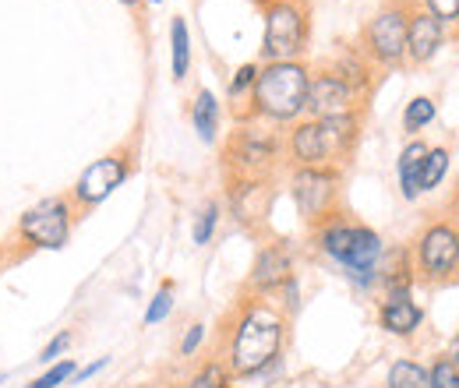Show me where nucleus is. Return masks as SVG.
I'll return each mask as SVG.
<instances>
[{
	"instance_id": "3",
	"label": "nucleus",
	"mask_w": 459,
	"mask_h": 388,
	"mask_svg": "<svg viewBox=\"0 0 459 388\" xmlns=\"http://www.w3.org/2000/svg\"><path fill=\"white\" fill-rule=\"evenodd\" d=\"M307 78H311V64L307 60H276V64H262L255 89H251V103L244 120H265V124H293L304 116L307 103Z\"/></svg>"
},
{
	"instance_id": "26",
	"label": "nucleus",
	"mask_w": 459,
	"mask_h": 388,
	"mask_svg": "<svg viewBox=\"0 0 459 388\" xmlns=\"http://www.w3.org/2000/svg\"><path fill=\"white\" fill-rule=\"evenodd\" d=\"M428 388H459V367L446 357L438 353L428 367Z\"/></svg>"
},
{
	"instance_id": "29",
	"label": "nucleus",
	"mask_w": 459,
	"mask_h": 388,
	"mask_svg": "<svg viewBox=\"0 0 459 388\" xmlns=\"http://www.w3.org/2000/svg\"><path fill=\"white\" fill-rule=\"evenodd\" d=\"M273 300H276V307L290 318V315L300 307V282H297V276H290L287 282L276 289V297H273Z\"/></svg>"
},
{
	"instance_id": "15",
	"label": "nucleus",
	"mask_w": 459,
	"mask_h": 388,
	"mask_svg": "<svg viewBox=\"0 0 459 388\" xmlns=\"http://www.w3.org/2000/svg\"><path fill=\"white\" fill-rule=\"evenodd\" d=\"M325 67H333L340 78H343L346 85L368 103L371 99V92H375V85H378V78H382V71L368 60V56L360 54V47L357 43H340L336 47V54L329 56V60H322Z\"/></svg>"
},
{
	"instance_id": "7",
	"label": "nucleus",
	"mask_w": 459,
	"mask_h": 388,
	"mask_svg": "<svg viewBox=\"0 0 459 388\" xmlns=\"http://www.w3.org/2000/svg\"><path fill=\"white\" fill-rule=\"evenodd\" d=\"M410 262H413V276L417 282L428 286H446L459 279V237L453 216H438L431 220L413 240L410 247Z\"/></svg>"
},
{
	"instance_id": "34",
	"label": "nucleus",
	"mask_w": 459,
	"mask_h": 388,
	"mask_svg": "<svg viewBox=\"0 0 459 388\" xmlns=\"http://www.w3.org/2000/svg\"><path fill=\"white\" fill-rule=\"evenodd\" d=\"M446 357H449V360H453V364H456V367H459V332L453 335V342H449V349H446Z\"/></svg>"
},
{
	"instance_id": "1",
	"label": "nucleus",
	"mask_w": 459,
	"mask_h": 388,
	"mask_svg": "<svg viewBox=\"0 0 459 388\" xmlns=\"http://www.w3.org/2000/svg\"><path fill=\"white\" fill-rule=\"evenodd\" d=\"M290 318L276 307L269 297H244L227 322L223 332V364L237 378H258L269 367L280 364L283 346H287Z\"/></svg>"
},
{
	"instance_id": "14",
	"label": "nucleus",
	"mask_w": 459,
	"mask_h": 388,
	"mask_svg": "<svg viewBox=\"0 0 459 388\" xmlns=\"http://www.w3.org/2000/svg\"><path fill=\"white\" fill-rule=\"evenodd\" d=\"M293 276V254L287 244H265L255 254L251 276H247V293L251 297H276V289Z\"/></svg>"
},
{
	"instance_id": "36",
	"label": "nucleus",
	"mask_w": 459,
	"mask_h": 388,
	"mask_svg": "<svg viewBox=\"0 0 459 388\" xmlns=\"http://www.w3.org/2000/svg\"><path fill=\"white\" fill-rule=\"evenodd\" d=\"M446 39H453V43H459V22L453 25V29H449V32H446Z\"/></svg>"
},
{
	"instance_id": "38",
	"label": "nucleus",
	"mask_w": 459,
	"mask_h": 388,
	"mask_svg": "<svg viewBox=\"0 0 459 388\" xmlns=\"http://www.w3.org/2000/svg\"><path fill=\"white\" fill-rule=\"evenodd\" d=\"M255 4H258V0H255Z\"/></svg>"
},
{
	"instance_id": "27",
	"label": "nucleus",
	"mask_w": 459,
	"mask_h": 388,
	"mask_svg": "<svg viewBox=\"0 0 459 388\" xmlns=\"http://www.w3.org/2000/svg\"><path fill=\"white\" fill-rule=\"evenodd\" d=\"M74 371H78V364L67 357V360H57V364H50L47 371H43V378H36L29 388H60L64 382H71L74 378Z\"/></svg>"
},
{
	"instance_id": "30",
	"label": "nucleus",
	"mask_w": 459,
	"mask_h": 388,
	"mask_svg": "<svg viewBox=\"0 0 459 388\" xmlns=\"http://www.w3.org/2000/svg\"><path fill=\"white\" fill-rule=\"evenodd\" d=\"M420 4H424L446 29H453L459 22V0H420Z\"/></svg>"
},
{
	"instance_id": "10",
	"label": "nucleus",
	"mask_w": 459,
	"mask_h": 388,
	"mask_svg": "<svg viewBox=\"0 0 459 388\" xmlns=\"http://www.w3.org/2000/svg\"><path fill=\"white\" fill-rule=\"evenodd\" d=\"M74 205L71 198H43L36 202L22 220H18V237L32 251H60L71 240V222H74Z\"/></svg>"
},
{
	"instance_id": "5",
	"label": "nucleus",
	"mask_w": 459,
	"mask_h": 388,
	"mask_svg": "<svg viewBox=\"0 0 459 388\" xmlns=\"http://www.w3.org/2000/svg\"><path fill=\"white\" fill-rule=\"evenodd\" d=\"M265 32H262V64L304 60L311 47V4L307 0H258Z\"/></svg>"
},
{
	"instance_id": "28",
	"label": "nucleus",
	"mask_w": 459,
	"mask_h": 388,
	"mask_svg": "<svg viewBox=\"0 0 459 388\" xmlns=\"http://www.w3.org/2000/svg\"><path fill=\"white\" fill-rule=\"evenodd\" d=\"M173 311V286H160V293L149 300V307H145V325H160V322H167Z\"/></svg>"
},
{
	"instance_id": "4",
	"label": "nucleus",
	"mask_w": 459,
	"mask_h": 388,
	"mask_svg": "<svg viewBox=\"0 0 459 388\" xmlns=\"http://www.w3.org/2000/svg\"><path fill=\"white\" fill-rule=\"evenodd\" d=\"M283 163V134L265 120H237L223 145L227 180H273Z\"/></svg>"
},
{
	"instance_id": "6",
	"label": "nucleus",
	"mask_w": 459,
	"mask_h": 388,
	"mask_svg": "<svg viewBox=\"0 0 459 388\" xmlns=\"http://www.w3.org/2000/svg\"><path fill=\"white\" fill-rule=\"evenodd\" d=\"M413 0H385L360 29L357 47L378 71L406 67V18Z\"/></svg>"
},
{
	"instance_id": "23",
	"label": "nucleus",
	"mask_w": 459,
	"mask_h": 388,
	"mask_svg": "<svg viewBox=\"0 0 459 388\" xmlns=\"http://www.w3.org/2000/svg\"><path fill=\"white\" fill-rule=\"evenodd\" d=\"M435 113H438V107H435L431 96H413V99L406 103V110H403V131H406L410 138H417V134L435 120Z\"/></svg>"
},
{
	"instance_id": "13",
	"label": "nucleus",
	"mask_w": 459,
	"mask_h": 388,
	"mask_svg": "<svg viewBox=\"0 0 459 388\" xmlns=\"http://www.w3.org/2000/svg\"><path fill=\"white\" fill-rule=\"evenodd\" d=\"M276 187L273 180H227V205L240 226H262L269 220Z\"/></svg>"
},
{
	"instance_id": "25",
	"label": "nucleus",
	"mask_w": 459,
	"mask_h": 388,
	"mask_svg": "<svg viewBox=\"0 0 459 388\" xmlns=\"http://www.w3.org/2000/svg\"><path fill=\"white\" fill-rule=\"evenodd\" d=\"M220 220H223V205H220V202H205L202 212L195 216V226H191V240H195V247L212 244V237H216V229H220Z\"/></svg>"
},
{
	"instance_id": "21",
	"label": "nucleus",
	"mask_w": 459,
	"mask_h": 388,
	"mask_svg": "<svg viewBox=\"0 0 459 388\" xmlns=\"http://www.w3.org/2000/svg\"><path fill=\"white\" fill-rule=\"evenodd\" d=\"M449 160H453V152H449L446 145H431V149H428V156H424V163H420V180H417L420 194H424V191H435V187L446 180Z\"/></svg>"
},
{
	"instance_id": "20",
	"label": "nucleus",
	"mask_w": 459,
	"mask_h": 388,
	"mask_svg": "<svg viewBox=\"0 0 459 388\" xmlns=\"http://www.w3.org/2000/svg\"><path fill=\"white\" fill-rule=\"evenodd\" d=\"M170 67L177 82H184L187 71H191V32H187L184 18H173L170 22Z\"/></svg>"
},
{
	"instance_id": "12",
	"label": "nucleus",
	"mask_w": 459,
	"mask_h": 388,
	"mask_svg": "<svg viewBox=\"0 0 459 388\" xmlns=\"http://www.w3.org/2000/svg\"><path fill=\"white\" fill-rule=\"evenodd\" d=\"M446 25L420 4H410V18H406V67H424L431 64L438 50L446 47Z\"/></svg>"
},
{
	"instance_id": "18",
	"label": "nucleus",
	"mask_w": 459,
	"mask_h": 388,
	"mask_svg": "<svg viewBox=\"0 0 459 388\" xmlns=\"http://www.w3.org/2000/svg\"><path fill=\"white\" fill-rule=\"evenodd\" d=\"M428 149H431V145H428L424 138H410V142L403 145L396 173H400V194L406 198V202H417V198H420L417 180H420V163H424Z\"/></svg>"
},
{
	"instance_id": "22",
	"label": "nucleus",
	"mask_w": 459,
	"mask_h": 388,
	"mask_svg": "<svg viewBox=\"0 0 459 388\" xmlns=\"http://www.w3.org/2000/svg\"><path fill=\"white\" fill-rule=\"evenodd\" d=\"M385 388H428V367L420 360L403 357L389 367L385 375Z\"/></svg>"
},
{
	"instance_id": "17",
	"label": "nucleus",
	"mask_w": 459,
	"mask_h": 388,
	"mask_svg": "<svg viewBox=\"0 0 459 388\" xmlns=\"http://www.w3.org/2000/svg\"><path fill=\"white\" fill-rule=\"evenodd\" d=\"M220 120H223V107L216 99L212 89H198L195 99H191V124L198 131V138L205 145H216L220 142Z\"/></svg>"
},
{
	"instance_id": "9",
	"label": "nucleus",
	"mask_w": 459,
	"mask_h": 388,
	"mask_svg": "<svg viewBox=\"0 0 459 388\" xmlns=\"http://www.w3.org/2000/svg\"><path fill=\"white\" fill-rule=\"evenodd\" d=\"M131 169H134V149L131 145H120L114 152L100 156L96 163H89V167L82 169V177L74 180L71 205L74 209H96V205H103L117 187L131 177Z\"/></svg>"
},
{
	"instance_id": "33",
	"label": "nucleus",
	"mask_w": 459,
	"mask_h": 388,
	"mask_svg": "<svg viewBox=\"0 0 459 388\" xmlns=\"http://www.w3.org/2000/svg\"><path fill=\"white\" fill-rule=\"evenodd\" d=\"M110 364V357H100V360H92L89 367H82V371H74V382H89V378H96L103 367Z\"/></svg>"
},
{
	"instance_id": "8",
	"label": "nucleus",
	"mask_w": 459,
	"mask_h": 388,
	"mask_svg": "<svg viewBox=\"0 0 459 388\" xmlns=\"http://www.w3.org/2000/svg\"><path fill=\"white\" fill-rule=\"evenodd\" d=\"M343 194V169L340 167H293L290 169V198L297 205V216L307 226H318L340 212Z\"/></svg>"
},
{
	"instance_id": "35",
	"label": "nucleus",
	"mask_w": 459,
	"mask_h": 388,
	"mask_svg": "<svg viewBox=\"0 0 459 388\" xmlns=\"http://www.w3.org/2000/svg\"><path fill=\"white\" fill-rule=\"evenodd\" d=\"M449 212H453V222H456V237H459V187H456V198H453V209H449Z\"/></svg>"
},
{
	"instance_id": "2",
	"label": "nucleus",
	"mask_w": 459,
	"mask_h": 388,
	"mask_svg": "<svg viewBox=\"0 0 459 388\" xmlns=\"http://www.w3.org/2000/svg\"><path fill=\"white\" fill-rule=\"evenodd\" d=\"M364 113L343 116H300L283 134V160L293 167H340L343 169L360 142Z\"/></svg>"
},
{
	"instance_id": "31",
	"label": "nucleus",
	"mask_w": 459,
	"mask_h": 388,
	"mask_svg": "<svg viewBox=\"0 0 459 388\" xmlns=\"http://www.w3.org/2000/svg\"><path fill=\"white\" fill-rule=\"evenodd\" d=\"M71 349V329H64V332H57L47 346H43V353H39V360L43 364H57L60 357Z\"/></svg>"
},
{
	"instance_id": "32",
	"label": "nucleus",
	"mask_w": 459,
	"mask_h": 388,
	"mask_svg": "<svg viewBox=\"0 0 459 388\" xmlns=\"http://www.w3.org/2000/svg\"><path fill=\"white\" fill-rule=\"evenodd\" d=\"M202 342H205V325H202V322L187 325V332L180 339V357H195V353L202 349Z\"/></svg>"
},
{
	"instance_id": "19",
	"label": "nucleus",
	"mask_w": 459,
	"mask_h": 388,
	"mask_svg": "<svg viewBox=\"0 0 459 388\" xmlns=\"http://www.w3.org/2000/svg\"><path fill=\"white\" fill-rule=\"evenodd\" d=\"M258 67H262V64H240V67L233 71V78H230L227 99L233 103V113H237V120H244V113H247V103H251V89H255V78H258Z\"/></svg>"
},
{
	"instance_id": "24",
	"label": "nucleus",
	"mask_w": 459,
	"mask_h": 388,
	"mask_svg": "<svg viewBox=\"0 0 459 388\" xmlns=\"http://www.w3.org/2000/svg\"><path fill=\"white\" fill-rule=\"evenodd\" d=\"M184 388H233V375H230L227 364H223L220 357H212V360H205V364L187 378Z\"/></svg>"
},
{
	"instance_id": "37",
	"label": "nucleus",
	"mask_w": 459,
	"mask_h": 388,
	"mask_svg": "<svg viewBox=\"0 0 459 388\" xmlns=\"http://www.w3.org/2000/svg\"><path fill=\"white\" fill-rule=\"evenodd\" d=\"M117 4H124V7H138L142 0H117Z\"/></svg>"
},
{
	"instance_id": "11",
	"label": "nucleus",
	"mask_w": 459,
	"mask_h": 388,
	"mask_svg": "<svg viewBox=\"0 0 459 388\" xmlns=\"http://www.w3.org/2000/svg\"><path fill=\"white\" fill-rule=\"evenodd\" d=\"M364 110H368V103L346 85L333 67H325V64L311 67L304 116H343V113H364Z\"/></svg>"
},
{
	"instance_id": "16",
	"label": "nucleus",
	"mask_w": 459,
	"mask_h": 388,
	"mask_svg": "<svg viewBox=\"0 0 459 388\" xmlns=\"http://www.w3.org/2000/svg\"><path fill=\"white\" fill-rule=\"evenodd\" d=\"M378 325L396 339H410L424 325V307L413 300V293H385L378 304Z\"/></svg>"
}]
</instances>
